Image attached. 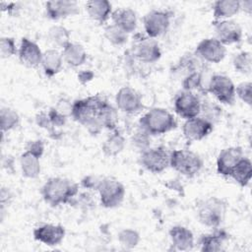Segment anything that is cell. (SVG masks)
I'll return each mask as SVG.
<instances>
[{"instance_id":"obj_1","label":"cell","mask_w":252,"mask_h":252,"mask_svg":"<svg viewBox=\"0 0 252 252\" xmlns=\"http://www.w3.org/2000/svg\"><path fill=\"white\" fill-rule=\"evenodd\" d=\"M70 116L94 135L103 128L110 131L117 129L116 108L99 94L75 100L71 105Z\"/></svg>"},{"instance_id":"obj_2","label":"cell","mask_w":252,"mask_h":252,"mask_svg":"<svg viewBox=\"0 0 252 252\" xmlns=\"http://www.w3.org/2000/svg\"><path fill=\"white\" fill-rule=\"evenodd\" d=\"M79 194V186L73 180L65 177H51L43 184L41 196L51 207L71 204Z\"/></svg>"},{"instance_id":"obj_3","label":"cell","mask_w":252,"mask_h":252,"mask_svg":"<svg viewBox=\"0 0 252 252\" xmlns=\"http://www.w3.org/2000/svg\"><path fill=\"white\" fill-rule=\"evenodd\" d=\"M139 127L151 136L168 133L177 127V120L167 109L154 107L139 120Z\"/></svg>"},{"instance_id":"obj_4","label":"cell","mask_w":252,"mask_h":252,"mask_svg":"<svg viewBox=\"0 0 252 252\" xmlns=\"http://www.w3.org/2000/svg\"><path fill=\"white\" fill-rule=\"evenodd\" d=\"M227 204L223 199L212 196L199 200L196 204L197 218L205 226L219 228L224 220Z\"/></svg>"},{"instance_id":"obj_5","label":"cell","mask_w":252,"mask_h":252,"mask_svg":"<svg viewBox=\"0 0 252 252\" xmlns=\"http://www.w3.org/2000/svg\"><path fill=\"white\" fill-rule=\"evenodd\" d=\"M169 166L186 177H193L201 170L203 160L201 157L189 150H173L170 152Z\"/></svg>"},{"instance_id":"obj_6","label":"cell","mask_w":252,"mask_h":252,"mask_svg":"<svg viewBox=\"0 0 252 252\" xmlns=\"http://www.w3.org/2000/svg\"><path fill=\"white\" fill-rule=\"evenodd\" d=\"M96 191L101 206L107 209L118 207L125 197L124 185L113 177H102Z\"/></svg>"},{"instance_id":"obj_7","label":"cell","mask_w":252,"mask_h":252,"mask_svg":"<svg viewBox=\"0 0 252 252\" xmlns=\"http://www.w3.org/2000/svg\"><path fill=\"white\" fill-rule=\"evenodd\" d=\"M207 93L212 94L220 102L232 104L235 99V86L231 79L222 74L213 75L207 85Z\"/></svg>"},{"instance_id":"obj_8","label":"cell","mask_w":252,"mask_h":252,"mask_svg":"<svg viewBox=\"0 0 252 252\" xmlns=\"http://www.w3.org/2000/svg\"><path fill=\"white\" fill-rule=\"evenodd\" d=\"M173 104L175 112L186 120L200 115L202 100L195 92L183 90L175 95Z\"/></svg>"},{"instance_id":"obj_9","label":"cell","mask_w":252,"mask_h":252,"mask_svg":"<svg viewBox=\"0 0 252 252\" xmlns=\"http://www.w3.org/2000/svg\"><path fill=\"white\" fill-rule=\"evenodd\" d=\"M170 153L163 147L149 148L141 153L140 162L144 168L153 173L162 172L169 166Z\"/></svg>"},{"instance_id":"obj_10","label":"cell","mask_w":252,"mask_h":252,"mask_svg":"<svg viewBox=\"0 0 252 252\" xmlns=\"http://www.w3.org/2000/svg\"><path fill=\"white\" fill-rule=\"evenodd\" d=\"M171 13L164 10H152L144 17V29L151 38L164 34L170 25Z\"/></svg>"},{"instance_id":"obj_11","label":"cell","mask_w":252,"mask_h":252,"mask_svg":"<svg viewBox=\"0 0 252 252\" xmlns=\"http://www.w3.org/2000/svg\"><path fill=\"white\" fill-rule=\"evenodd\" d=\"M135 59L142 63H155L161 56V50L155 38L142 36L137 39L132 47V54Z\"/></svg>"},{"instance_id":"obj_12","label":"cell","mask_w":252,"mask_h":252,"mask_svg":"<svg viewBox=\"0 0 252 252\" xmlns=\"http://www.w3.org/2000/svg\"><path fill=\"white\" fill-rule=\"evenodd\" d=\"M194 53L204 62L217 64L225 57L226 48L216 37H208L197 44Z\"/></svg>"},{"instance_id":"obj_13","label":"cell","mask_w":252,"mask_h":252,"mask_svg":"<svg viewBox=\"0 0 252 252\" xmlns=\"http://www.w3.org/2000/svg\"><path fill=\"white\" fill-rule=\"evenodd\" d=\"M115 103L122 112L133 115L139 113L144 105L141 94L131 87H122L115 95Z\"/></svg>"},{"instance_id":"obj_14","label":"cell","mask_w":252,"mask_h":252,"mask_svg":"<svg viewBox=\"0 0 252 252\" xmlns=\"http://www.w3.org/2000/svg\"><path fill=\"white\" fill-rule=\"evenodd\" d=\"M216 38L224 46L238 43L242 38V30L233 20L214 21Z\"/></svg>"},{"instance_id":"obj_15","label":"cell","mask_w":252,"mask_h":252,"mask_svg":"<svg viewBox=\"0 0 252 252\" xmlns=\"http://www.w3.org/2000/svg\"><path fill=\"white\" fill-rule=\"evenodd\" d=\"M214 129V124L203 118L196 116L186 119L182 126L184 138L188 142H198L206 138Z\"/></svg>"},{"instance_id":"obj_16","label":"cell","mask_w":252,"mask_h":252,"mask_svg":"<svg viewBox=\"0 0 252 252\" xmlns=\"http://www.w3.org/2000/svg\"><path fill=\"white\" fill-rule=\"evenodd\" d=\"M33 238L47 246L59 245L66 234L65 227L61 224L45 223L33 229Z\"/></svg>"},{"instance_id":"obj_17","label":"cell","mask_w":252,"mask_h":252,"mask_svg":"<svg viewBox=\"0 0 252 252\" xmlns=\"http://www.w3.org/2000/svg\"><path fill=\"white\" fill-rule=\"evenodd\" d=\"M244 157L240 147H228L223 149L217 158V171L222 176H229L238 161Z\"/></svg>"},{"instance_id":"obj_18","label":"cell","mask_w":252,"mask_h":252,"mask_svg":"<svg viewBox=\"0 0 252 252\" xmlns=\"http://www.w3.org/2000/svg\"><path fill=\"white\" fill-rule=\"evenodd\" d=\"M46 16L51 20H60L79 13V5L71 0H53L45 3Z\"/></svg>"},{"instance_id":"obj_19","label":"cell","mask_w":252,"mask_h":252,"mask_svg":"<svg viewBox=\"0 0 252 252\" xmlns=\"http://www.w3.org/2000/svg\"><path fill=\"white\" fill-rule=\"evenodd\" d=\"M43 52L39 46L28 37L21 39L19 47V59L21 63L30 68H35L41 63Z\"/></svg>"},{"instance_id":"obj_20","label":"cell","mask_w":252,"mask_h":252,"mask_svg":"<svg viewBox=\"0 0 252 252\" xmlns=\"http://www.w3.org/2000/svg\"><path fill=\"white\" fill-rule=\"evenodd\" d=\"M228 240V234L224 230L217 229L214 232L203 234L200 237L199 244L201 251L219 252L223 251L225 242Z\"/></svg>"},{"instance_id":"obj_21","label":"cell","mask_w":252,"mask_h":252,"mask_svg":"<svg viewBox=\"0 0 252 252\" xmlns=\"http://www.w3.org/2000/svg\"><path fill=\"white\" fill-rule=\"evenodd\" d=\"M168 233L171 244L176 250L187 251L193 248L194 235L189 228L183 225H174L169 229Z\"/></svg>"},{"instance_id":"obj_22","label":"cell","mask_w":252,"mask_h":252,"mask_svg":"<svg viewBox=\"0 0 252 252\" xmlns=\"http://www.w3.org/2000/svg\"><path fill=\"white\" fill-rule=\"evenodd\" d=\"M112 24L123 30L128 34L137 28V14L131 8H119L111 14Z\"/></svg>"},{"instance_id":"obj_23","label":"cell","mask_w":252,"mask_h":252,"mask_svg":"<svg viewBox=\"0 0 252 252\" xmlns=\"http://www.w3.org/2000/svg\"><path fill=\"white\" fill-rule=\"evenodd\" d=\"M86 11L92 20L104 24L111 17L112 5L106 0H91L86 3Z\"/></svg>"},{"instance_id":"obj_24","label":"cell","mask_w":252,"mask_h":252,"mask_svg":"<svg viewBox=\"0 0 252 252\" xmlns=\"http://www.w3.org/2000/svg\"><path fill=\"white\" fill-rule=\"evenodd\" d=\"M63 62L62 53L55 48H50L43 52L40 65L47 77H53L60 72Z\"/></svg>"},{"instance_id":"obj_25","label":"cell","mask_w":252,"mask_h":252,"mask_svg":"<svg viewBox=\"0 0 252 252\" xmlns=\"http://www.w3.org/2000/svg\"><path fill=\"white\" fill-rule=\"evenodd\" d=\"M62 56L65 63L75 68L83 65L86 62L88 54L83 45L71 41L63 48Z\"/></svg>"},{"instance_id":"obj_26","label":"cell","mask_w":252,"mask_h":252,"mask_svg":"<svg viewBox=\"0 0 252 252\" xmlns=\"http://www.w3.org/2000/svg\"><path fill=\"white\" fill-rule=\"evenodd\" d=\"M240 1L238 0H218L213 5V16L215 21L228 20L239 13Z\"/></svg>"},{"instance_id":"obj_27","label":"cell","mask_w":252,"mask_h":252,"mask_svg":"<svg viewBox=\"0 0 252 252\" xmlns=\"http://www.w3.org/2000/svg\"><path fill=\"white\" fill-rule=\"evenodd\" d=\"M40 158L36 155L25 151L20 157V166L22 174L27 178H36L40 173Z\"/></svg>"},{"instance_id":"obj_28","label":"cell","mask_w":252,"mask_h":252,"mask_svg":"<svg viewBox=\"0 0 252 252\" xmlns=\"http://www.w3.org/2000/svg\"><path fill=\"white\" fill-rule=\"evenodd\" d=\"M125 138L117 129L112 130L111 134L105 139L101 146L102 153L106 157H116L125 148Z\"/></svg>"},{"instance_id":"obj_29","label":"cell","mask_w":252,"mask_h":252,"mask_svg":"<svg viewBox=\"0 0 252 252\" xmlns=\"http://www.w3.org/2000/svg\"><path fill=\"white\" fill-rule=\"evenodd\" d=\"M252 176V163L251 160L243 157L238 163L235 165V167L232 169L229 177H231L236 183H238L240 186L244 187L247 186L248 183L251 180Z\"/></svg>"},{"instance_id":"obj_30","label":"cell","mask_w":252,"mask_h":252,"mask_svg":"<svg viewBox=\"0 0 252 252\" xmlns=\"http://www.w3.org/2000/svg\"><path fill=\"white\" fill-rule=\"evenodd\" d=\"M48 38L49 41L56 47H61L62 49L71 42L69 31L60 25L52 26L48 30Z\"/></svg>"},{"instance_id":"obj_31","label":"cell","mask_w":252,"mask_h":252,"mask_svg":"<svg viewBox=\"0 0 252 252\" xmlns=\"http://www.w3.org/2000/svg\"><path fill=\"white\" fill-rule=\"evenodd\" d=\"M204 71L193 72L187 76H185L182 80V87L185 91H199L202 93H207L206 87L204 86Z\"/></svg>"},{"instance_id":"obj_32","label":"cell","mask_w":252,"mask_h":252,"mask_svg":"<svg viewBox=\"0 0 252 252\" xmlns=\"http://www.w3.org/2000/svg\"><path fill=\"white\" fill-rule=\"evenodd\" d=\"M0 121L2 133L11 131L18 127L20 123V116L18 112L10 107H2L0 110Z\"/></svg>"},{"instance_id":"obj_33","label":"cell","mask_w":252,"mask_h":252,"mask_svg":"<svg viewBox=\"0 0 252 252\" xmlns=\"http://www.w3.org/2000/svg\"><path fill=\"white\" fill-rule=\"evenodd\" d=\"M104 36L111 44L116 46H121L125 44L128 40V33L114 24L105 27Z\"/></svg>"},{"instance_id":"obj_34","label":"cell","mask_w":252,"mask_h":252,"mask_svg":"<svg viewBox=\"0 0 252 252\" xmlns=\"http://www.w3.org/2000/svg\"><path fill=\"white\" fill-rule=\"evenodd\" d=\"M234 69L244 75H248L252 70V56L249 51H240L232 59Z\"/></svg>"},{"instance_id":"obj_35","label":"cell","mask_w":252,"mask_h":252,"mask_svg":"<svg viewBox=\"0 0 252 252\" xmlns=\"http://www.w3.org/2000/svg\"><path fill=\"white\" fill-rule=\"evenodd\" d=\"M118 241L125 249H132L140 242V234L132 228H124L118 233Z\"/></svg>"},{"instance_id":"obj_36","label":"cell","mask_w":252,"mask_h":252,"mask_svg":"<svg viewBox=\"0 0 252 252\" xmlns=\"http://www.w3.org/2000/svg\"><path fill=\"white\" fill-rule=\"evenodd\" d=\"M221 114V108L212 101H202L200 116L214 124Z\"/></svg>"},{"instance_id":"obj_37","label":"cell","mask_w":252,"mask_h":252,"mask_svg":"<svg viewBox=\"0 0 252 252\" xmlns=\"http://www.w3.org/2000/svg\"><path fill=\"white\" fill-rule=\"evenodd\" d=\"M151 143V135H149L146 131L139 129L135 132V134L132 137V144L141 152H144L145 150L150 148Z\"/></svg>"},{"instance_id":"obj_38","label":"cell","mask_w":252,"mask_h":252,"mask_svg":"<svg viewBox=\"0 0 252 252\" xmlns=\"http://www.w3.org/2000/svg\"><path fill=\"white\" fill-rule=\"evenodd\" d=\"M17 52L16 41L11 36H2L0 39V53L3 59L10 58Z\"/></svg>"},{"instance_id":"obj_39","label":"cell","mask_w":252,"mask_h":252,"mask_svg":"<svg viewBox=\"0 0 252 252\" xmlns=\"http://www.w3.org/2000/svg\"><path fill=\"white\" fill-rule=\"evenodd\" d=\"M252 84L251 82H242L235 87V95H237L244 103L251 105L252 100Z\"/></svg>"},{"instance_id":"obj_40","label":"cell","mask_w":252,"mask_h":252,"mask_svg":"<svg viewBox=\"0 0 252 252\" xmlns=\"http://www.w3.org/2000/svg\"><path fill=\"white\" fill-rule=\"evenodd\" d=\"M47 116H48L49 121H50V123H51V125L54 129L59 128L61 126H64L65 123H66V120H67L66 113L62 112L57 107L50 108L49 111L47 112Z\"/></svg>"},{"instance_id":"obj_41","label":"cell","mask_w":252,"mask_h":252,"mask_svg":"<svg viewBox=\"0 0 252 252\" xmlns=\"http://www.w3.org/2000/svg\"><path fill=\"white\" fill-rule=\"evenodd\" d=\"M102 179V176H97V175H88L85 176L82 179V185L83 187L91 190H97V187Z\"/></svg>"},{"instance_id":"obj_42","label":"cell","mask_w":252,"mask_h":252,"mask_svg":"<svg viewBox=\"0 0 252 252\" xmlns=\"http://www.w3.org/2000/svg\"><path fill=\"white\" fill-rule=\"evenodd\" d=\"M26 151H29V152L36 155L37 157L41 158V156L43 155V152H44V144L41 140L31 141L29 143Z\"/></svg>"},{"instance_id":"obj_43","label":"cell","mask_w":252,"mask_h":252,"mask_svg":"<svg viewBox=\"0 0 252 252\" xmlns=\"http://www.w3.org/2000/svg\"><path fill=\"white\" fill-rule=\"evenodd\" d=\"M79 80L82 81L83 83H86V82H89L93 79L94 77V74L91 72V71H83L79 74Z\"/></svg>"},{"instance_id":"obj_44","label":"cell","mask_w":252,"mask_h":252,"mask_svg":"<svg viewBox=\"0 0 252 252\" xmlns=\"http://www.w3.org/2000/svg\"><path fill=\"white\" fill-rule=\"evenodd\" d=\"M240 10H244V12L250 14L252 11V0L240 1Z\"/></svg>"}]
</instances>
